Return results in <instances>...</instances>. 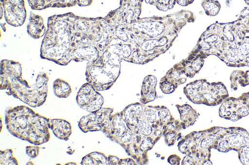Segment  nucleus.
Masks as SVG:
<instances>
[{"label":"nucleus","instance_id":"nucleus-9","mask_svg":"<svg viewBox=\"0 0 249 165\" xmlns=\"http://www.w3.org/2000/svg\"><path fill=\"white\" fill-rule=\"evenodd\" d=\"M76 99L81 108L90 113L101 109L104 104L102 95L88 82L81 87Z\"/></svg>","mask_w":249,"mask_h":165},{"label":"nucleus","instance_id":"nucleus-22","mask_svg":"<svg viewBox=\"0 0 249 165\" xmlns=\"http://www.w3.org/2000/svg\"><path fill=\"white\" fill-rule=\"evenodd\" d=\"M108 161L109 165H118L119 159L116 156L109 155L108 157Z\"/></svg>","mask_w":249,"mask_h":165},{"label":"nucleus","instance_id":"nucleus-23","mask_svg":"<svg viewBox=\"0 0 249 165\" xmlns=\"http://www.w3.org/2000/svg\"><path fill=\"white\" fill-rule=\"evenodd\" d=\"M194 0H176V2L182 6H187L193 2Z\"/></svg>","mask_w":249,"mask_h":165},{"label":"nucleus","instance_id":"nucleus-15","mask_svg":"<svg viewBox=\"0 0 249 165\" xmlns=\"http://www.w3.org/2000/svg\"><path fill=\"white\" fill-rule=\"evenodd\" d=\"M231 88L236 90L238 85L245 87L249 85V71L235 70L230 75Z\"/></svg>","mask_w":249,"mask_h":165},{"label":"nucleus","instance_id":"nucleus-24","mask_svg":"<svg viewBox=\"0 0 249 165\" xmlns=\"http://www.w3.org/2000/svg\"><path fill=\"white\" fill-rule=\"evenodd\" d=\"M232 0H226V5L228 7L230 6Z\"/></svg>","mask_w":249,"mask_h":165},{"label":"nucleus","instance_id":"nucleus-25","mask_svg":"<svg viewBox=\"0 0 249 165\" xmlns=\"http://www.w3.org/2000/svg\"><path fill=\"white\" fill-rule=\"evenodd\" d=\"M246 3V4L249 6V0H244Z\"/></svg>","mask_w":249,"mask_h":165},{"label":"nucleus","instance_id":"nucleus-14","mask_svg":"<svg viewBox=\"0 0 249 165\" xmlns=\"http://www.w3.org/2000/svg\"><path fill=\"white\" fill-rule=\"evenodd\" d=\"M180 114V119L184 122L185 128L193 125L198 117L199 114L190 105H177Z\"/></svg>","mask_w":249,"mask_h":165},{"label":"nucleus","instance_id":"nucleus-2","mask_svg":"<svg viewBox=\"0 0 249 165\" xmlns=\"http://www.w3.org/2000/svg\"><path fill=\"white\" fill-rule=\"evenodd\" d=\"M192 55L202 59L213 55L230 67L249 66V7L234 21L216 22L208 27Z\"/></svg>","mask_w":249,"mask_h":165},{"label":"nucleus","instance_id":"nucleus-10","mask_svg":"<svg viewBox=\"0 0 249 165\" xmlns=\"http://www.w3.org/2000/svg\"><path fill=\"white\" fill-rule=\"evenodd\" d=\"M5 18L7 23L14 27L22 26L26 19V10L23 0H2Z\"/></svg>","mask_w":249,"mask_h":165},{"label":"nucleus","instance_id":"nucleus-7","mask_svg":"<svg viewBox=\"0 0 249 165\" xmlns=\"http://www.w3.org/2000/svg\"><path fill=\"white\" fill-rule=\"evenodd\" d=\"M184 93L192 102L214 106L221 104L229 94L221 82H209L206 79L195 80L184 88Z\"/></svg>","mask_w":249,"mask_h":165},{"label":"nucleus","instance_id":"nucleus-8","mask_svg":"<svg viewBox=\"0 0 249 165\" xmlns=\"http://www.w3.org/2000/svg\"><path fill=\"white\" fill-rule=\"evenodd\" d=\"M249 114V91L237 98L228 97L221 103L219 115L225 119L235 121Z\"/></svg>","mask_w":249,"mask_h":165},{"label":"nucleus","instance_id":"nucleus-17","mask_svg":"<svg viewBox=\"0 0 249 165\" xmlns=\"http://www.w3.org/2000/svg\"><path fill=\"white\" fill-rule=\"evenodd\" d=\"M53 92L59 98H67L71 93L70 85L61 78H57L53 84Z\"/></svg>","mask_w":249,"mask_h":165},{"label":"nucleus","instance_id":"nucleus-5","mask_svg":"<svg viewBox=\"0 0 249 165\" xmlns=\"http://www.w3.org/2000/svg\"><path fill=\"white\" fill-rule=\"evenodd\" d=\"M21 64L17 61L2 60L0 62V89L33 107L44 104L48 95L49 77L39 74L36 82L30 86L22 78Z\"/></svg>","mask_w":249,"mask_h":165},{"label":"nucleus","instance_id":"nucleus-13","mask_svg":"<svg viewBox=\"0 0 249 165\" xmlns=\"http://www.w3.org/2000/svg\"><path fill=\"white\" fill-rule=\"evenodd\" d=\"M156 79L152 75L145 78L142 89V104L152 101L156 97L155 86Z\"/></svg>","mask_w":249,"mask_h":165},{"label":"nucleus","instance_id":"nucleus-4","mask_svg":"<svg viewBox=\"0 0 249 165\" xmlns=\"http://www.w3.org/2000/svg\"><path fill=\"white\" fill-rule=\"evenodd\" d=\"M178 147L186 154L183 164L212 165L211 151L214 149L222 152L235 150L240 162L249 165V133L242 127L214 126L193 132L179 143Z\"/></svg>","mask_w":249,"mask_h":165},{"label":"nucleus","instance_id":"nucleus-16","mask_svg":"<svg viewBox=\"0 0 249 165\" xmlns=\"http://www.w3.org/2000/svg\"><path fill=\"white\" fill-rule=\"evenodd\" d=\"M81 164L82 165H109L108 157L104 153L99 151L89 153L82 158Z\"/></svg>","mask_w":249,"mask_h":165},{"label":"nucleus","instance_id":"nucleus-12","mask_svg":"<svg viewBox=\"0 0 249 165\" xmlns=\"http://www.w3.org/2000/svg\"><path fill=\"white\" fill-rule=\"evenodd\" d=\"M27 28L28 34L35 39L43 36L46 31L42 17L33 13L31 14Z\"/></svg>","mask_w":249,"mask_h":165},{"label":"nucleus","instance_id":"nucleus-11","mask_svg":"<svg viewBox=\"0 0 249 165\" xmlns=\"http://www.w3.org/2000/svg\"><path fill=\"white\" fill-rule=\"evenodd\" d=\"M48 126L58 138L68 140L71 134V126L68 121L61 119H49Z\"/></svg>","mask_w":249,"mask_h":165},{"label":"nucleus","instance_id":"nucleus-1","mask_svg":"<svg viewBox=\"0 0 249 165\" xmlns=\"http://www.w3.org/2000/svg\"><path fill=\"white\" fill-rule=\"evenodd\" d=\"M114 25L109 16L87 18L71 13L48 18L40 57L62 66L71 61L91 62L113 52Z\"/></svg>","mask_w":249,"mask_h":165},{"label":"nucleus","instance_id":"nucleus-3","mask_svg":"<svg viewBox=\"0 0 249 165\" xmlns=\"http://www.w3.org/2000/svg\"><path fill=\"white\" fill-rule=\"evenodd\" d=\"M121 114L124 123L122 121L118 128L119 139L129 155L143 160L165 134L167 126L175 120L165 106L139 103L128 105Z\"/></svg>","mask_w":249,"mask_h":165},{"label":"nucleus","instance_id":"nucleus-19","mask_svg":"<svg viewBox=\"0 0 249 165\" xmlns=\"http://www.w3.org/2000/svg\"><path fill=\"white\" fill-rule=\"evenodd\" d=\"M0 165H18L17 160L13 155V151L12 149L0 150Z\"/></svg>","mask_w":249,"mask_h":165},{"label":"nucleus","instance_id":"nucleus-18","mask_svg":"<svg viewBox=\"0 0 249 165\" xmlns=\"http://www.w3.org/2000/svg\"><path fill=\"white\" fill-rule=\"evenodd\" d=\"M201 6L205 14L210 16H214L218 15L221 9V4L216 0H203L201 3Z\"/></svg>","mask_w":249,"mask_h":165},{"label":"nucleus","instance_id":"nucleus-20","mask_svg":"<svg viewBox=\"0 0 249 165\" xmlns=\"http://www.w3.org/2000/svg\"><path fill=\"white\" fill-rule=\"evenodd\" d=\"M176 0H149L150 4L155 5L160 10L167 11L173 8Z\"/></svg>","mask_w":249,"mask_h":165},{"label":"nucleus","instance_id":"nucleus-21","mask_svg":"<svg viewBox=\"0 0 249 165\" xmlns=\"http://www.w3.org/2000/svg\"><path fill=\"white\" fill-rule=\"evenodd\" d=\"M39 150L40 148L37 146H27L26 147V154L31 158H35L38 156Z\"/></svg>","mask_w":249,"mask_h":165},{"label":"nucleus","instance_id":"nucleus-6","mask_svg":"<svg viewBox=\"0 0 249 165\" xmlns=\"http://www.w3.org/2000/svg\"><path fill=\"white\" fill-rule=\"evenodd\" d=\"M49 120L25 105L7 109L5 117L7 129L13 135L36 146L50 139Z\"/></svg>","mask_w":249,"mask_h":165}]
</instances>
